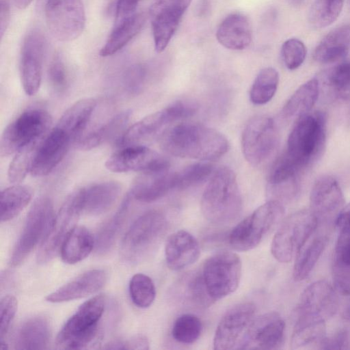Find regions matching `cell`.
Returning a JSON list of instances; mask_svg holds the SVG:
<instances>
[{
    "label": "cell",
    "instance_id": "cell-57",
    "mask_svg": "<svg viewBox=\"0 0 350 350\" xmlns=\"http://www.w3.org/2000/svg\"><path fill=\"white\" fill-rule=\"evenodd\" d=\"M32 1L33 0H13L16 7L21 10L26 8Z\"/></svg>",
    "mask_w": 350,
    "mask_h": 350
},
{
    "label": "cell",
    "instance_id": "cell-31",
    "mask_svg": "<svg viewBox=\"0 0 350 350\" xmlns=\"http://www.w3.org/2000/svg\"><path fill=\"white\" fill-rule=\"evenodd\" d=\"M350 50V24L340 25L330 31L316 46L314 59L330 64L344 58Z\"/></svg>",
    "mask_w": 350,
    "mask_h": 350
},
{
    "label": "cell",
    "instance_id": "cell-14",
    "mask_svg": "<svg viewBox=\"0 0 350 350\" xmlns=\"http://www.w3.org/2000/svg\"><path fill=\"white\" fill-rule=\"evenodd\" d=\"M81 213L79 190L77 189L66 198L55 216L38 251L37 260L39 263H46L55 257L68 234L76 226Z\"/></svg>",
    "mask_w": 350,
    "mask_h": 350
},
{
    "label": "cell",
    "instance_id": "cell-41",
    "mask_svg": "<svg viewBox=\"0 0 350 350\" xmlns=\"http://www.w3.org/2000/svg\"><path fill=\"white\" fill-rule=\"evenodd\" d=\"M345 0H315L308 12V22L314 27L324 28L338 18Z\"/></svg>",
    "mask_w": 350,
    "mask_h": 350
},
{
    "label": "cell",
    "instance_id": "cell-11",
    "mask_svg": "<svg viewBox=\"0 0 350 350\" xmlns=\"http://www.w3.org/2000/svg\"><path fill=\"white\" fill-rule=\"evenodd\" d=\"M197 106L191 102L177 101L168 107L151 113L128 128L117 145L124 147L141 145L142 142L152 139L171 122L193 116Z\"/></svg>",
    "mask_w": 350,
    "mask_h": 350
},
{
    "label": "cell",
    "instance_id": "cell-2",
    "mask_svg": "<svg viewBox=\"0 0 350 350\" xmlns=\"http://www.w3.org/2000/svg\"><path fill=\"white\" fill-rule=\"evenodd\" d=\"M200 206L206 219L215 224L230 223L239 216L242 197L230 168L223 166L213 172L202 196Z\"/></svg>",
    "mask_w": 350,
    "mask_h": 350
},
{
    "label": "cell",
    "instance_id": "cell-16",
    "mask_svg": "<svg viewBox=\"0 0 350 350\" xmlns=\"http://www.w3.org/2000/svg\"><path fill=\"white\" fill-rule=\"evenodd\" d=\"M285 322L275 312H269L254 319L236 349H276L284 338Z\"/></svg>",
    "mask_w": 350,
    "mask_h": 350
},
{
    "label": "cell",
    "instance_id": "cell-27",
    "mask_svg": "<svg viewBox=\"0 0 350 350\" xmlns=\"http://www.w3.org/2000/svg\"><path fill=\"white\" fill-rule=\"evenodd\" d=\"M79 190L82 213L98 215L114 204L120 194L121 185L116 181H103Z\"/></svg>",
    "mask_w": 350,
    "mask_h": 350
},
{
    "label": "cell",
    "instance_id": "cell-54",
    "mask_svg": "<svg viewBox=\"0 0 350 350\" xmlns=\"http://www.w3.org/2000/svg\"><path fill=\"white\" fill-rule=\"evenodd\" d=\"M145 78V70L143 67L137 66L132 68L127 74L126 81L131 91H137L141 88Z\"/></svg>",
    "mask_w": 350,
    "mask_h": 350
},
{
    "label": "cell",
    "instance_id": "cell-51",
    "mask_svg": "<svg viewBox=\"0 0 350 350\" xmlns=\"http://www.w3.org/2000/svg\"><path fill=\"white\" fill-rule=\"evenodd\" d=\"M48 77L55 90L62 92L66 89L68 84L67 73L59 56L56 55L51 61L48 70Z\"/></svg>",
    "mask_w": 350,
    "mask_h": 350
},
{
    "label": "cell",
    "instance_id": "cell-3",
    "mask_svg": "<svg viewBox=\"0 0 350 350\" xmlns=\"http://www.w3.org/2000/svg\"><path fill=\"white\" fill-rule=\"evenodd\" d=\"M325 139V113H308L297 118L289 134L284 154L304 170L321 156Z\"/></svg>",
    "mask_w": 350,
    "mask_h": 350
},
{
    "label": "cell",
    "instance_id": "cell-36",
    "mask_svg": "<svg viewBox=\"0 0 350 350\" xmlns=\"http://www.w3.org/2000/svg\"><path fill=\"white\" fill-rule=\"evenodd\" d=\"M325 322L297 320L291 337V349H320L326 337Z\"/></svg>",
    "mask_w": 350,
    "mask_h": 350
},
{
    "label": "cell",
    "instance_id": "cell-56",
    "mask_svg": "<svg viewBox=\"0 0 350 350\" xmlns=\"http://www.w3.org/2000/svg\"><path fill=\"white\" fill-rule=\"evenodd\" d=\"M0 10V34L1 38H2L10 19V4L8 0H1Z\"/></svg>",
    "mask_w": 350,
    "mask_h": 350
},
{
    "label": "cell",
    "instance_id": "cell-10",
    "mask_svg": "<svg viewBox=\"0 0 350 350\" xmlns=\"http://www.w3.org/2000/svg\"><path fill=\"white\" fill-rule=\"evenodd\" d=\"M241 271L239 256L229 251L217 252L204 262L201 272L208 293L214 301L237 290Z\"/></svg>",
    "mask_w": 350,
    "mask_h": 350
},
{
    "label": "cell",
    "instance_id": "cell-30",
    "mask_svg": "<svg viewBox=\"0 0 350 350\" xmlns=\"http://www.w3.org/2000/svg\"><path fill=\"white\" fill-rule=\"evenodd\" d=\"M131 112L123 111L111 117L103 124L84 133L76 142L78 148L83 150H91L103 143L115 141L116 144L124 133Z\"/></svg>",
    "mask_w": 350,
    "mask_h": 350
},
{
    "label": "cell",
    "instance_id": "cell-12",
    "mask_svg": "<svg viewBox=\"0 0 350 350\" xmlns=\"http://www.w3.org/2000/svg\"><path fill=\"white\" fill-rule=\"evenodd\" d=\"M278 143V133L273 118L265 115L252 118L245 125L241 146L245 159L260 166L273 154Z\"/></svg>",
    "mask_w": 350,
    "mask_h": 350
},
{
    "label": "cell",
    "instance_id": "cell-1",
    "mask_svg": "<svg viewBox=\"0 0 350 350\" xmlns=\"http://www.w3.org/2000/svg\"><path fill=\"white\" fill-rule=\"evenodd\" d=\"M160 145L171 155L202 161L217 160L229 148L228 141L222 133L194 122L167 127L160 135Z\"/></svg>",
    "mask_w": 350,
    "mask_h": 350
},
{
    "label": "cell",
    "instance_id": "cell-48",
    "mask_svg": "<svg viewBox=\"0 0 350 350\" xmlns=\"http://www.w3.org/2000/svg\"><path fill=\"white\" fill-rule=\"evenodd\" d=\"M187 297L198 306L206 307L214 301L208 293L202 272L191 276L187 284Z\"/></svg>",
    "mask_w": 350,
    "mask_h": 350
},
{
    "label": "cell",
    "instance_id": "cell-44",
    "mask_svg": "<svg viewBox=\"0 0 350 350\" xmlns=\"http://www.w3.org/2000/svg\"><path fill=\"white\" fill-rule=\"evenodd\" d=\"M129 294L135 306L146 308L151 306L155 299V286L150 277L137 273L130 280Z\"/></svg>",
    "mask_w": 350,
    "mask_h": 350
},
{
    "label": "cell",
    "instance_id": "cell-34",
    "mask_svg": "<svg viewBox=\"0 0 350 350\" xmlns=\"http://www.w3.org/2000/svg\"><path fill=\"white\" fill-rule=\"evenodd\" d=\"M95 240L84 226H75L61 246V257L68 264H75L85 259L92 252Z\"/></svg>",
    "mask_w": 350,
    "mask_h": 350
},
{
    "label": "cell",
    "instance_id": "cell-25",
    "mask_svg": "<svg viewBox=\"0 0 350 350\" xmlns=\"http://www.w3.org/2000/svg\"><path fill=\"white\" fill-rule=\"evenodd\" d=\"M107 279L105 271L89 270L49 294L46 299L49 302L59 303L85 297L102 288Z\"/></svg>",
    "mask_w": 350,
    "mask_h": 350
},
{
    "label": "cell",
    "instance_id": "cell-13",
    "mask_svg": "<svg viewBox=\"0 0 350 350\" xmlns=\"http://www.w3.org/2000/svg\"><path fill=\"white\" fill-rule=\"evenodd\" d=\"M45 19L52 36L62 42H70L83 32L85 24L82 0H47Z\"/></svg>",
    "mask_w": 350,
    "mask_h": 350
},
{
    "label": "cell",
    "instance_id": "cell-45",
    "mask_svg": "<svg viewBox=\"0 0 350 350\" xmlns=\"http://www.w3.org/2000/svg\"><path fill=\"white\" fill-rule=\"evenodd\" d=\"M213 170V165L208 161L191 164L180 171L174 172L176 189H184L198 185L212 175Z\"/></svg>",
    "mask_w": 350,
    "mask_h": 350
},
{
    "label": "cell",
    "instance_id": "cell-32",
    "mask_svg": "<svg viewBox=\"0 0 350 350\" xmlns=\"http://www.w3.org/2000/svg\"><path fill=\"white\" fill-rule=\"evenodd\" d=\"M50 337L49 320L44 317L36 316L21 325L15 334L14 346L16 349H44Z\"/></svg>",
    "mask_w": 350,
    "mask_h": 350
},
{
    "label": "cell",
    "instance_id": "cell-40",
    "mask_svg": "<svg viewBox=\"0 0 350 350\" xmlns=\"http://www.w3.org/2000/svg\"><path fill=\"white\" fill-rule=\"evenodd\" d=\"M279 83V74L271 67L262 68L256 77L250 92V100L257 105L269 102Z\"/></svg>",
    "mask_w": 350,
    "mask_h": 350
},
{
    "label": "cell",
    "instance_id": "cell-20",
    "mask_svg": "<svg viewBox=\"0 0 350 350\" xmlns=\"http://www.w3.org/2000/svg\"><path fill=\"white\" fill-rule=\"evenodd\" d=\"M310 204L319 224L336 223L345 206L343 193L336 179L328 175L318 178L311 189Z\"/></svg>",
    "mask_w": 350,
    "mask_h": 350
},
{
    "label": "cell",
    "instance_id": "cell-18",
    "mask_svg": "<svg viewBox=\"0 0 350 350\" xmlns=\"http://www.w3.org/2000/svg\"><path fill=\"white\" fill-rule=\"evenodd\" d=\"M45 46V38L37 29L31 30L24 39L20 57V75L27 95L33 96L40 89Z\"/></svg>",
    "mask_w": 350,
    "mask_h": 350
},
{
    "label": "cell",
    "instance_id": "cell-15",
    "mask_svg": "<svg viewBox=\"0 0 350 350\" xmlns=\"http://www.w3.org/2000/svg\"><path fill=\"white\" fill-rule=\"evenodd\" d=\"M191 0H156L150 10L154 49L161 53L176 31Z\"/></svg>",
    "mask_w": 350,
    "mask_h": 350
},
{
    "label": "cell",
    "instance_id": "cell-55",
    "mask_svg": "<svg viewBox=\"0 0 350 350\" xmlns=\"http://www.w3.org/2000/svg\"><path fill=\"white\" fill-rule=\"evenodd\" d=\"M139 1V0H118L116 9L117 20L121 21L134 14Z\"/></svg>",
    "mask_w": 350,
    "mask_h": 350
},
{
    "label": "cell",
    "instance_id": "cell-5",
    "mask_svg": "<svg viewBox=\"0 0 350 350\" xmlns=\"http://www.w3.org/2000/svg\"><path fill=\"white\" fill-rule=\"evenodd\" d=\"M165 215L150 211L139 217L125 234L120 246L122 260L130 264L144 260L155 249L167 228Z\"/></svg>",
    "mask_w": 350,
    "mask_h": 350
},
{
    "label": "cell",
    "instance_id": "cell-38",
    "mask_svg": "<svg viewBox=\"0 0 350 350\" xmlns=\"http://www.w3.org/2000/svg\"><path fill=\"white\" fill-rule=\"evenodd\" d=\"M327 238L319 236L308 241L295 256L293 275L295 281L304 280L310 273L322 254Z\"/></svg>",
    "mask_w": 350,
    "mask_h": 350
},
{
    "label": "cell",
    "instance_id": "cell-59",
    "mask_svg": "<svg viewBox=\"0 0 350 350\" xmlns=\"http://www.w3.org/2000/svg\"><path fill=\"white\" fill-rule=\"evenodd\" d=\"M289 2L294 6H300L304 0H288Z\"/></svg>",
    "mask_w": 350,
    "mask_h": 350
},
{
    "label": "cell",
    "instance_id": "cell-52",
    "mask_svg": "<svg viewBox=\"0 0 350 350\" xmlns=\"http://www.w3.org/2000/svg\"><path fill=\"white\" fill-rule=\"evenodd\" d=\"M320 349L350 350V332L340 329L328 337L326 336Z\"/></svg>",
    "mask_w": 350,
    "mask_h": 350
},
{
    "label": "cell",
    "instance_id": "cell-17",
    "mask_svg": "<svg viewBox=\"0 0 350 350\" xmlns=\"http://www.w3.org/2000/svg\"><path fill=\"white\" fill-rule=\"evenodd\" d=\"M105 167L113 172L168 170L169 161L159 152L143 145L122 147L106 161Z\"/></svg>",
    "mask_w": 350,
    "mask_h": 350
},
{
    "label": "cell",
    "instance_id": "cell-22",
    "mask_svg": "<svg viewBox=\"0 0 350 350\" xmlns=\"http://www.w3.org/2000/svg\"><path fill=\"white\" fill-rule=\"evenodd\" d=\"M72 141L55 127L34 152L30 174L36 177L50 174L66 156Z\"/></svg>",
    "mask_w": 350,
    "mask_h": 350
},
{
    "label": "cell",
    "instance_id": "cell-7",
    "mask_svg": "<svg viewBox=\"0 0 350 350\" xmlns=\"http://www.w3.org/2000/svg\"><path fill=\"white\" fill-rule=\"evenodd\" d=\"M318 221L310 210H300L285 218L271 242L273 256L280 262H289L295 257L316 230Z\"/></svg>",
    "mask_w": 350,
    "mask_h": 350
},
{
    "label": "cell",
    "instance_id": "cell-28",
    "mask_svg": "<svg viewBox=\"0 0 350 350\" xmlns=\"http://www.w3.org/2000/svg\"><path fill=\"white\" fill-rule=\"evenodd\" d=\"M96 105V100L92 98L77 101L64 112L55 127L76 143L85 132Z\"/></svg>",
    "mask_w": 350,
    "mask_h": 350
},
{
    "label": "cell",
    "instance_id": "cell-9",
    "mask_svg": "<svg viewBox=\"0 0 350 350\" xmlns=\"http://www.w3.org/2000/svg\"><path fill=\"white\" fill-rule=\"evenodd\" d=\"M52 201L47 197H40L31 206L20 237L11 256L12 266L21 264L33 249L42 243L54 219Z\"/></svg>",
    "mask_w": 350,
    "mask_h": 350
},
{
    "label": "cell",
    "instance_id": "cell-4",
    "mask_svg": "<svg viewBox=\"0 0 350 350\" xmlns=\"http://www.w3.org/2000/svg\"><path fill=\"white\" fill-rule=\"evenodd\" d=\"M105 308L102 295L84 302L65 323L57 337L61 349H81L95 342L99 334V323Z\"/></svg>",
    "mask_w": 350,
    "mask_h": 350
},
{
    "label": "cell",
    "instance_id": "cell-6",
    "mask_svg": "<svg viewBox=\"0 0 350 350\" xmlns=\"http://www.w3.org/2000/svg\"><path fill=\"white\" fill-rule=\"evenodd\" d=\"M283 204L269 200L241 221L228 236L230 245L237 251H248L256 247L282 220Z\"/></svg>",
    "mask_w": 350,
    "mask_h": 350
},
{
    "label": "cell",
    "instance_id": "cell-39",
    "mask_svg": "<svg viewBox=\"0 0 350 350\" xmlns=\"http://www.w3.org/2000/svg\"><path fill=\"white\" fill-rule=\"evenodd\" d=\"M31 189L25 185L15 184L1 192V221H8L17 216L29 204Z\"/></svg>",
    "mask_w": 350,
    "mask_h": 350
},
{
    "label": "cell",
    "instance_id": "cell-35",
    "mask_svg": "<svg viewBox=\"0 0 350 350\" xmlns=\"http://www.w3.org/2000/svg\"><path fill=\"white\" fill-rule=\"evenodd\" d=\"M319 93V83L312 78L297 88L286 101L282 110L285 118H297L310 113L316 103Z\"/></svg>",
    "mask_w": 350,
    "mask_h": 350
},
{
    "label": "cell",
    "instance_id": "cell-37",
    "mask_svg": "<svg viewBox=\"0 0 350 350\" xmlns=\"http://www.w3.org/2000/svg\"><path fill=\"white\" fill-rule=\"evenodd\" d=\"M131 198L130 193L128 194L116 213L98 232L95 239V248L98 254H105L113 246L128 216Z\"/></svg>",
    "mask_w": 350,
    "mask_h": 350
},
{
    "label": "cell",
    "instance_id": "cell-33",
    "mask_svg": "<svg viewBox=\"0 0 350 350\" xmlns=\"http://www.w3.org/2000/svg\"><path fill=\"white\" fill-rule=\"evenodd\" d=\"M146 19V14L141 12L120 21L100 49V55L111 56L121 50L141 31Z\"/></svg>",
    "mask_w": 350,
    "mask_h": 350
},
{
    "label": "cell",
    "instance_id": "cell-53",
    "mask_svg": "<svg viewBox=\"0 0 350 350\" xmlns=\"http://www.w3.org/2000/svg\"><path fill=\"white\" fill-rule=\"evenodd\" d=\"M106 349H148L149 342L143 335H138L126 340H116L109 342L104 347Z\"/></svg>",
    "mask_w": 350,
    "mask_h": 350
},
{
    "label": "cell",
    "instance_id": "cell-49",
    "mask_svg": "<svg viewBox=\"0 0 350 350\" xmlns=\"http://www.w3.org/2000/svg\"><path fill=\"white\" fill-rule=\"evenodd\" d=\"M327 84L338 92H345L350 88V62L340 63L327 74Z\"/></svg>",
    "mask_w": 350,
    "mask_h": 350
},
{
    "label": "cell",
    "instance_id": "cell-43",
    "mask_svg": "<svg viewBox=\"0 0 350 350\" xmlns=\"http://www.w3.org/2000/svg\"><path fill=\"white\" fill-rule=\"evenodd\" d=\"M202 331L200 319L193 314H183L174 321L172 335L174 339L183 344L195 342L200 337Z\"/></svg>",
    "mask_w": 350,
    "mask_h": 350
},
{
    "label": "cell",
    "instance_id": "cell-8",
    "mask_svg": "<svg viewBox=\"0 0 350 350\" xmlns=\"http://www.w3.org/2000/svg\"><path fill=\"white\" fill-rule=\"evenodd\" d=\"M51 122V116L42 109L23 111L5 128L0 142L1 155L8 157L24 147L36 145Z\"/></svg>",
    "mask_w": 350,
    "mask_h": 350
},
{
    "label": "cell",
    "instance_id": "cell-47",
    "mask_svg": "<svg viewBox=\"0 0 350 350\" xmlns=\"http://www.w3.org/2000/svg\"><path fill=\"white\" fill-rule=\"evenodd\" d=\"M306 53V46L297 38H290L286 40L281 49L284 63L291 70L297 69L303 64Z\"/></svg>",
    "mask_w": 350,
    "mask_h": 350
},
{
    "label": "cell",
    "instance_id": "cell-42",
    "mask_svg": "<svg viewBox=\"0 0 350 350\" xmlns=\"http://www.w3.org/2000/svg\"><path fill=\"white\" fill-rule=\"evenodd\" d=\"M336 224L338 236L335 247L334 264L350 266V202L343 207Z\"/></svg>",
    "mask_w": 350,
    "mask_h": 350
},
{
    "label": "cell",
    "instance_id": "cell-26",
    "mask_svg": "<svg viewBox=\"0 0 350 350\" xmlns=\"http://www.w3.org/2000/svg\"><path fill=\"white\" fill-rule=\"evenodd\" d=\"M200 255L198 241L187 231L178 230L168 237L165 245V256L170 269H183L195 262Z\"/></svg>",
    "mask_w": 350,
    "mask_h": 350
},
{
    "label": "cell",
    "instance_id": "cell-21",
    "mask_svg": "<svg viewBox=\"0 0 350 350\" xmlns=\"http://www.w3.org/2000/svg\"><path fill=\"white\" fill-rule=\"evenodd\" d=\"M256 306L244 302L230 308L222 317L215 330L213 349L228 350L236 348L254 319Z\"/></svg>",
    "mask_w": 350,
    "mask_h": 350
},
{
    "label": "cell",
    "instance_id": "cell-46",
    "mask_svg": "<svg viewBox=\"0 0 350 350\" xmlns=\"http://www.w3.org/2000/svg\"><path fill=\"white\" fill-rule=\"evenodd\" d=\"M36 146L24 147L14 154L8 170V178L11 183L19 184L30 172Z\"/></svg>",
    "mask_w": 350,
    "mask_h": 350
},
{
    "label": "cell",
    "instance_id": "cell-50",
    "mask_svg": "<svg viewBox=\"0 0 350 350\" xmlns=\"http://www.w3.org/2000/svg\"><path fill=\"white\" fill-rule=\"evenodd\" d=\"M17 310V300L12 295H5L0 303V340L3 341Z\"/></svg>",
    "mask_w": 350,
    "mask_h": 350
},
{
    "label": "cell",
    "instance_id": "cell-29",
    "mask_svg": "<svg viewBox=\"0 0 350 350\" xmlns=\"http://www.w3.org/2000/svg\"><path fill=\"white\" fill-rule=\"evenodd\" d=\"M216 38L226 49L243 50L247 48L252 39V27L249 18L241 14L228 16L218 27Z\"/></svg>",
    "mask_w": 350,
    "mask_h": 350
},
{
    "label": "cell",
    "instance_id": "cell-23",
    "mask_svg": "<svg viewBox=\"0 0 350 350\" xmlns=\"http://www.w3.org/2000/svg\"><path fill=\"white\" fill-rule=\"evenodd\" d=\"M303 170L285 154L275 163L268 178L270 200L280 202L293 199L299 189V176Z\"/></svg>",
    "mask_w": 350,
    "mask_h": 350
},
{
    "label": "cell",
    "instance_id": "cell-24",
    "mask_svg": "<svg viewBox=\"0 0 350 350\" xmlns=\"http://www.w3.org/2000/svg\"><path fill=\"white\" fill-rule=\"evenodd\" d=\"M168 170L142 172L133 181L130 191L132 198L152 202L176 189L175 174Z\"/></svg>",
    "mask_w": 350,
    "mask_h": 350
},
{
    "label": "cell",
    "instance_id": "cell-58",
    "mask_svg": "<svg viewBox=\"0 0 350 350\" xmlns=\"http://www.w3.org/2000/svg\"><path fill=\"white\" fill-rule=\"evenodd\" d=\"M349 297V299L342 310V317L347 321H350V295Z\"/></svg>",
    "mask_w": 350,
    "mask_h": 350
},
{
    "label": "cell",
    "instance_id": "cell-19",
    "mask_svg": "<svg viewBox=\"0 0 350 350\" xmlns=\"http://www.w3.org/2000/svg\"><path fill=\"white\" fill-rule=\"evenodd\" d=\"M337 306L338 297L332 286L325 280L317 281L302 292L297 319L326 321L335 313Z\"/></svg>",
    "mask_w": 350,
    "mask_h": 350
}]
</instances>
